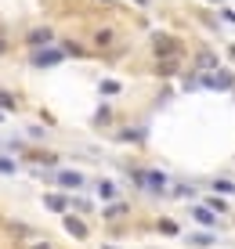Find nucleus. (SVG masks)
<instances>
[{"label":"nucleus","instance_id":"4","mask_svg":"<svg viewBox=\"0 0 235 249\" xmlns=\"http://www.w3.org/2000/svg\"><path fill=\"white\" fill-rule=\"evenodd\" d=\"M141 184H145V188H152V192H163V188H167V177H163L159 170H149V174L141 177Z\"/></svg>","mask_w":235,"mask_h":249},{"label":"nucleus","instance_id":"27","mask_svg":"<svg viewBox=\"0 0 235 249\" xmlns=\"http://www.w3.org/2000/svg\"><path fill=\"white\" fill-rule=\"evenodd\" d=\"M134 4H137V7H145V4H149V0H134Z\"/></svg>","mask_w":235,"mask_h":249},{"label":"nucleus","instance_id":"29","mask_svg":"<svg viewBox=\"0 0 235 249\" xmlns=\"http://www.w3.org/2000/svg\"><path fill=\"white\" fill-rule=\"evenodd\" d=\"M105 249H116V246H105Z\"/></svg>","mask_w":235,"mask_h":249},{"label":"nucleus","instance_id":"30","mask_svg":"<svg viewBox=\"0 0 235 249\" xmlns=\"http://www.w3.org/2000/svg\"><path fill=\"white\" fill-rule=\"evenodd\" d=\"M0 119H4V112H0Z\"/></svg>","mask_w":235,"mask_h":249},{"label":"nucleus","instance_id":"1","mask_svg":"<svg viewBox=\"0 0 235 249\" xmlns=\"http://www.w3.org/2000/svg\"><path fill=\"white\" fill-rule=\"evenodd\" d=\"M152 51L159 58H181L185 54V44H181L177 36H167V33H156L152 36Z\"/></svg>","mask_w":235,"mask_h":249},{"label":"nucleus","instance_id":"12","mask_svg":"<svg viewBox=\"0 0 235 249\" xmlns=\"http://www.w3.org/2000/svg\"><path fill=\"white\" fill-rule=\"evenodd\" d=\"M196 65H199V69H214V65H217V58L210 54V51H203V54L196 58Z\"/></svg>","mask_w":235,"mask_h":249},{"label":"nucleus","instance_id":"18","mask_svg":"<svg viewBox=\"0 0 235 249\" xmlns=\"http://www.w3.org/2000/svg\"><path fill=\"white\" fill-rule=\"evenodd\" d=\"M94 40H98L101 47H109V44H112V33H109V29H98V36H94Z\"/></svg>","mask_w":235,"mask_h":249},{"label":"nucleus","instance_id":"5","mask_svg":"<svg viewBox=\"0 0 235 249\" xmlns=\"http://www.w3.org/2000/svg\"><path fill=\"white\" fill-rule=\"evenodd\" d=\"M58 184H62V188H80L83 174H76V170H58Z\"/></svg>","mask_w":235,"mask_h":249},{"label":"nucleus","instance_id":"25","mask_svg":"<svg viewBox=\"0 0 235 249\" xmlns=\"http://www.w3.org/2000/svg\"><path fill=\"white\" fill-rule=\"evenodd\" d=\"M0 54H7V44H4V40H0Z\"/></svg>","mask_w":235,"mask_h":249},{"label":"nucleus","instance_id":"26","mask_svg":"<svg viewBox=\"0 0 235 249\" xmlns=\"http://www.w3.org/2000/svg\"><path fill=\"white\" fill-rule=\"evenodd\" d=\"M33 249H51V246H43V242H37V246H33Z\"/></svg>","mask_w":235,"mask_h":249},{"label":"nucleus","instance_id":"6","mask_svg":"<svg viewBox=\"0 0 235 249\" xmlns=\"http://www.w3.org/2000/svg\"><path fill=\"white\" fill-rule=\"evenodd\" d=\"M43 206H47L51 213H65V206H69V199H65V195H58V192H51L47 199H43Z\"/></svg>","mask_w":235,"mask_h":249},{"label":"nucleus","instance_id":"7","mask_svg":"<svg viewBox=\"0 0 235 249\" xmlns=\"http://www.w3.org/2000/svg\"><path fill=\"white\" fill-rule=\"evenodd\" d=\"M65 231L73 238H87V228H83V220H76V217H65Z\"/></svg>","mask_w":235,"mask_h":249},{"label":"nucleus","instance_id":"28","mask_svg":"<svg viewBox=\"0 0 235 249\" xmlns=\"http://www.w3.org/2000/svg\"><path fill=\"white\" fill-rule=\"evenodd\" d=\"M101 4H112V0H101Z\"/></svg>","mask_w":235,"mask_h":249},{"label":"nucleus","instance_id":"23","mask_svg":"<svg viewBox=\"0 0 235 249\" xmlns=\"http://www.w3.org/2000/svg\"><path fill=\"white\" fill-rule=\"evenodd\" d=\"M65 54H76V58H80V54H83V47H80V44H65Z\"/></svg>","mask_w":235,"mask_h":249},{"label":"nucleus","instance_id":"3","mask_svg":"<svg viewBox=\"0 0 235 249\" xmlns=\"http://www.w3.org/2000/svg\"><path fill=\"white\" fill-rule=\"evenodd\" d=\"M203 87H210V90H232L235 87V80H232V72H214V76H203Z\"/></svg>","mask_w":235,"mask_h":249},{"label":"nucleus","instance_id":"21","mask_svg":"<svg viewBox=\"0 0 235 249\" xmlns=\"http://www.w3.org/2000/svg\"><path fill=\"white\" fill-rule=\"evenodd\" d=\"M206 202H210V210H217V213L228 210V202H224V199H206Z\"/></svg>","mask_w":235,"mask_h":249},{"label":"nucleus","instance_id":"15","mask_svg":"<svg viewBox=\"0 0 235 249\" xmlns=\"http://www.w3.org/2000/svg\"><path fill=\"white\" fill-rule=\"evenodd\" d=\"M19 101H15V94H7V90H0V108H15Z\"/></svg>","mask_w":235,"mask_h":249},{"label":"nucleus","instance_id":"16","mask_svg":"<svg viewBox=\"0 0 235 249\" xmlns=\"http://www.w3.org/2000/svg\"><path fill=\"white\" fill-rule=\"evenodd\" d=\"M123 213H127V202H116V206L105 210V217H123Z\"/></svg>","mask_w":235,"mask_h":249},{"label":"nucleus","instance_id":"20","mask_svg":"<svg viewBox=\"0 0 235 249\" xmlns=\"http://www.w3.org/2000/svg\"><path fill=\"white\" fill-rule=\"evenodd\" d=\"M214 188H217V192H224V195H232V192H235V184H232V181H217Z\"/></svg>","mask_w":235,"mask_h":249},{"label":"nucleus","instance_id":"9","mask_svg":"<svg viewBox=\"0 0 235 249\" xmlns=\"http://www.w3.org/2000/svg\"><path fill=\"white\" fill-rule=\"evenodd\" d=\"M192 217L199 224H214V210H206V206H192Z\"/></svg>","mask_w":235,"mask_h":249},{"label":"nucleus","instance_id":"11","mask_svg":"<svg viewBox=\"0 0 235 249\" xmlns=\"http://www.w3.org/2000/svg\"><path fill=\"white\" fill-rule=\"evenodd\" d=\"M98 195H101L105 202H109V199H116V184H112V181H101V184H98Z\"/></svg>","mask_w":235,"mask_h":249},{"label":"nucleus","instance_id":"8","mask_svg":"<svg viewBox=\"0 0 235 249\" xmlns=\"http://www.w3.org/2000/svg\"><path fill=\"white\" fill-rule=\"evenodd\" d=\"M51 36H55V33L40 25V29H33V33H29V44H51Z\"/></svg>","mask_w":235,"mask_h":249},{"label":"nucleus","instance_id":"14","mask_svg":"<svg viewBox=\"0 0 235 249\" xmlns=\"http://www.w3.org/2000/svg\"><path fill=\"white\" fill-rule=\"evenodd\" d=\"M141 130H123V134H119V141H127V144H141Z\"/></svg>","mask_w":235,"mask_h":249},{"label":"nucleus","instance_id":"22","mask_svg":"<svg viewBox=\"0 0 235 249\" xmlns=\"http://www.w3.org/2000/svg\"><path fill=\"white\" fill-rule=\"evenodd\" d=\"M11 235H19V238H25V235H29V228H25V224H11Z\"/></svg>","mask_w":235,"mask_h":249},{"label":"nucleus","instance_id":"19","mask_svg":"<svg viewBox=\"0 0 235 249\" xmlns=\"http://www.w3.org/2000/svg\"><path fill=\"white\" fill-rule=\"evenodd\" d=\"M116 90H119L116 80H105V83H101V94H116Z\"/></svg>","mask_w":235,"mask_h":249},{"label":"nucleus","instance_id":"10","mask_svg":"<svg viewBox=\"0 0 235 249\" xmlns=\"http://www.w3.org/2000/svg\"><path fill=\"white\" fill-rule=\"evenodd\" d=\"M177 62H181V58H159V62H156V69H159L163 76H170V72H177Z\"/></svg>","mask_w":235,"mask_h":249},{"label":"nucleus","instance_id":"17","mask_svg":"<svg viewBox=\"0 0 235 249\" xmlns=\"http://www.w3.org/2000/svg\"><path fill=\"white\" fill-rule=\"evenodd\" d=\"M159 231H163V235H177V224H174V220H159Z\"/></svg>","mask_w":235,"mask_h":249},{"label":"nucleus","instance_id":"2","mask_svg":"<svg viewBox=\"0 0 235 249\" xmlns=\"http://www.w3.org/2000/svg\"><path fill=\"white\" fill-rule=\"evenodd\" d=\"M62 58H65L62 51L47 44V47H37V51H33V54H29V62L37 65V69H47V65H58V62H62Z\"/></svg>","mask_w":235,"mask_h":249},{"label":"nucleus","instance_id":"13","mask_svg":"<svg viewBox=\"0 0 235 249\" xmlns=\"http://www.w3.org/2000/svg\"><path fill=\"white\" fill-rule=\"evenodd\" d=\"M188 246H214V235H188Z\"/></svg>","mask_w":235,"mask_h":249},{"label":"nucleus","instance_id":"24","mask_svg":"<svg viewBox=\"0 0 235 249\" xmlns=\"http://www.w3.org/2000/svg\"><path fill=\"white\" fill-rule=\"evenodd\" d=\"M11 170H15L11 162H7V159H0V174H11Z\"/></svg>","mask_w":235,"mask_h":249}]
</instances>
